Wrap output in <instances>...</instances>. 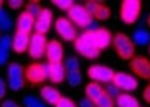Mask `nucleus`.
Wrapping results in <instances>:
<instances>
[{
	"label": "nucleus",
	"instance_id": "1",
	"mask_svg": "<svg viewBox=\"0 0 150 107\" xmlns=\"http://www.w3.org/2000/svg\"><path fill=\"white\" fill-rule=\"evenodd\" d=\"M111 46H113V49L117 51V55L122 60H132L134 58V51H136L134 42L125 34H122V32L115 34L113 35V41H111Z\"/></svg>",
	"mask_w": 150,
	"mask_h": 107
},
{
	"label": "nucleus",
	"instance_id": "2",
	"mask_svg": "<svg viewBox=\"0 0 150 107\" xmlns=\"http://www.w3.org/2000/svg\"><path fill=\"white\" fill-rule=\"evenodd\" d=\"M141 14V2L139 0H124L120 4V20L125 25H132L139 20Z\"/></svg>",
	"mask_w": 150,
	"mask_h": 107
},
{
	"label": "nucleus",
	"instance_id": "3",
	"mask_svg": "<svg viewBox=\"0 0 150 107\" xmlns=\"http://www.w3.org/2000/svg\"><path fill=\"white\" fill-rule=\"evenodd\" d=\"M67 18L74 27H80V28H85V30H88V27L94 23V18L87 13V9L81 4H74V7L67 13Z\"/></svg>",
	"mask_w": 150,
	"mask_h": 107
},
{
	"label": "nucleus",
	"instance_id": "4",
	"mask_svg": "<svg viewBox=\"0 0 150 107\" xmlns=\"http://www.w3.org/2000/svg\"><path fill=\"white\" fill-rule=\"evenodd\" d=\"M7 84L13 91H20L25 86V69L21 63H9L7 67Z\"/></svg>",
	"mask_w": 150,
	"mask_h": 107
},
{
	"label": "nucleus",
	"instance_id": "5",
	"mask_svg": "<svg viewBox=\"0 0 150 107\" xmlns=\"http://www.w3.org/2000/svg\"><path fill=\"white\" fill-rule=\"evenodd\" d=\"M55 30L60 35V39H64L67 42H74V41L78 39V28L69 21V18H64V16L62 18H57Z\"/></svg>",
	"mask_w": 150,
	"mask_h": 107
},
{
	"label": "nucleus",
	"instance_id": "6",
	"mask_svg": "<svg viewBox=\"0 0 150 107\" xmlns=\"http://www.w3.org/2000/svg\"><path fill=\"white\" fill-rule=\"evenodd\" d=\"M48 79V69L46 63H30L25 69V81L30 84H41Z\"/></svg>",
	"mask_w": 150,
	"mask_h": 107
},
{
	"label": "nucleus",
	"instance_id": "7",
	"mask_svg": "<svg viewBox=\"0 0 150 107\" xmlns=\"http://www.w3.org/2000/svg\"><path fill=\"white\" fill-rule=\"evenodd\" d=\"M83 35H85L99 51H103V49H106L108 46H111V41H113L111 32L106 30V28H99V30H94V32H85Z\"/></svg>",
	"mask_w": 150,
	"mask_h": 107
},
{
	"label": "nucleus",
	"instance_id": "8",
	"mask_svg": "<svg viewBox=\"0 0 150 107\" xmlns=\"http://www.w3.org/2000/svg\"><path fill=\"white\" fill-rule=\"evenodd\" d=\"M74 51L80 53V55L85 56V58H88V60H96V58H99V55H101V51H99L83 34L78 35V39L74 41Z\"/></svg>",
	"mask_w": 150,
	"mask_h": 107
},
{
	"label": "nucleus",
	"instance_id": "9",
	"mask_svg": "<svg viewBox=\"0 0 150 107\" xmlns=\"http://www.w3.org/2000/svg\"><path fill=\"white\" fill-rule=\"evenodd\" d=\"M87 76H88L90 81H94V83H104V84H110V83H113L115 72H113L110 67H106V65H92V67H88Z\"/></svg>",
	"mask_w": 150,
	"mask_h": 107
},
{
	"label": "nucleus",
	"instance_id": "10",
	"mask_svg": "<svg viewBox=\"0 0 150 107\" xmlns=\"http://www.w3.org/2000/svg\"><path fill=\"white\" fill-rule=\"evenodd\" d=\"M46 48H48V39H46V35H39V34L30 35L28 56H30L32 60H41V58L46 55Z\"/></svg>",
	"mask_w": 150,
	"mask_h": 107
},
{
	"label": "nucleus",
	"instance_id": "11",
	"mask_svg": "<svg viewBox=\"0 0 150 107\" xmlns=\"http://www.w3.org/2000/svg\"><path fill=\"white\" fill-rule=\"evenodd\" d=\"M83 7H85V9H87V13H88L94 20H97V21H106V20L111 16L110 7H108L106 4H103V2L88 0V2H85V4H83Z\"/></svg>",
	"mask_w": 150,
	"mask_h": 107
},
{
	"label": "nucleus",
	"instance_id": "12",
	"mask_svg": "<svg viewBox=\"0 0 150 107\" xmlns=\"http://www.w3.org/2000/svg\"><path fill=\"white\" fill-rule=\"evenodd\" d=\"M113 84L120 91H134L138 88V79L132 74H127V72H115Z\"/></svg>",
	"mask_w": 150,
	"mask_h": 107
},
{
	"label": "nucleus",
	"instance_id": "13",
	"mask_svg": "<svg viewBox=\"0 0 150 107\" xmlns=\"http://www.w3.org/2000/svg\"><path fill=\"white\" fill-rule=\"evenodd\" d=\"M51 23H53V13L50 9H41V13L37 14L35 18V23H34V30L35 34L39 35H46L51 28Z\"/></svg>",
	"mask_w": 150,
	"mask_h": 107
},
{
	"label": "nucleus",
	"instance_id": "14",
	"mask_svg": "<svg viewBox=\"0 0 150 107\" xmlns=\"http://www.w3.org/2000/svg\"><path fill=\"white\" fill-rule=\"evenodd\" d=\"M132 74L139 79H150V60L145 56H136L129 63Z\"/></svg>",
	"mask_w": 150,
	"mask_h": 107
},
{
	"label": "nucleus",
	"instance_id": "15",
	"mask_svg": "<svg viewBox=\"0 0 150 107\" xmlns=\"http://www.w3.org/2000/svg\"><path fill=\"white\" fill-rule=\"evenodd\" d=\"M44 56H46L48 63H62V58H64V48H62V42H60V41H50Z\"/></svg>",
	"mask_w": 150,
	"mask_h": 107
},
{
	"label": "nucleus",
	"instance_id": "16",
	"mask_svg": "<svg viewBox=\"0 0 150 107\" xmlns=\"http://www.w3.org/2000/svg\"><path fill=\"white\" fill-rule=\"evenodd\" d=\"M46 69H48V79L55 84L58 83H64L65 77H67V70H65V65L64 63H46Z\"/></svg>",
	"mask_w": 150,
	"mask_h": 107
},
{
	"label": "nucleus",
	"instance_id": "17",
	"mask_svg": "<svg viewBox=\"0 0 150 107\" xmlns=\"http://www.w3.org/2000/svg\"><path fill=\"white\" fill-rule=\"evenodd\" d=\"M60 98H62V95L55 86H42L41 88V100L46 105H57V102Z\"/></svg>",
	"mask_w": 150,
	"mask_h": 107
},
{
	"label": "nucleus",
	"instance_id": "18",
	"mask_svg": "<svg viewBox=\"0 0 150 107\" xmlns=\"http://www.w3.org/2000/svg\"><path fill=\"white\" fill-rule=\"evenodd\" d=\"M28 44H30V35L28 34L16 32L13 35V49H14V53L21 55V53L28 51Z\"/></svg>",
	"mask_w": 150,
	"mask_h": 107
},
{
	"label": "nucleus",
	"instance_id": "19",
	"mask_svg": "<svg viewBox=\"0 0 150 107\" xmlns=\"http://www.w3.org/2000/svg\"><path fill=\"white\" fill-rule=\"evenodd\" d=\"M34 23H35V18H32L30 14H27V13L23 11V13L18 16V20H16V28H18V32L30 35V32L34 30Z\"/></svg>",
	"mask_w": 150,
	"mask_h": 107
},
{
	"label": "nucleus",
	"instance_id": "20",
	"mask_svg": "<svg viewBox=\"0 0 150 107\" xmlns=\"http://www.w3.org/2000/svg\"><path fill=\"white\" fill-rule=\"evenodd\" d=\"M11 49H13V37L11 35H0V67L7 63Z\"/></svg>",
	"mask_w": 150,
	"mask_h": 107
},
{
	"label": "nucleus",
	"instance_id": "21",
	"mask_svg": "<svg viewBox=\"0 0 150 107\" xmlns=\"http://www.w3.org/2000/svg\"><path fill=\"white\" fill-rule=\"evenodd\" d=\"M103 93H104V88L101 86V83L90 81V83L85 86V98H88V100H92V102H96Z\"/></svg>",
	"mask_w": 150,
	"mask_h": 107
},
{
	"label": "nucleus",
	"instance_id": "22",
	"mask_svg": "<svg viewBox=\"0 0 150 107\" xmlns=\"http://www.w3.org/2000/svg\"><path fill=\"white\" fill-rule=\"evenodd\" d=\"M115 105H118V107H139V102L131 93H120L115 98Z\"/></svg>",
	"mask_w": 150,
	"mask_h": 107
},
{
	"label": "nucleus",
	"instance_id": "23",
	"mask_svg": "<svg viewBox=\"0 0 150 107\" xmlns=\"http://www.w3.org/2000/svg\"><path fill=\"white\" fill-rule=\"evenodd\" d=\"M132 42H134V46H148L150 44V32L143 27L138 28L132 34Z\"/></svg>",
	"mask_w": 150,
	"mask_h": 107
},
{
	"label": "nucleus",
	"instance_id": "24",
	"mask_svg": "<svg viewBox=\"0 0 150 107\" xmlns=\"http://www.w3.org/2000/svg\"><path fill=\"white\" fill-rule=\"evenodd\" d=\"M67 83H69V86H72V88H76V86H80L81 84V81H83V76H81V72L80 70H72V72H67Z\"/></svg>",
	"mask_w": 150,
	"mask_h": 107
},
{
	"label": "nucleus",
	"instance_id": "25",
	"mask_svg": "<svg viewBox=\"0 0 150 107\" xmlns=\"http://www.w3.org/2000/svg\"><path fill=\"white\" fill-rule=\"evenodd\" d=\"M13 28V20H11V16L2 9L0 11V30L2 32H9Z\"/></svg>",
	"mask_w": 150,
	"mask_h": 107
},
{
	"label": "nucleus",
	"instance_id": "26",
	"mask_svg": "<svg viewBox=\"0 0 150 107\" xmlns=\"http://www.w3.org/2000/svg\"><path fill=\"white\" fill-rule=\"evenodd\" d=\"M23 105H25V107H48L41 98H37V97H34V95L23 97Z\"/></svg>",
	"mask_w": 150,
	"mask_h": 107
},
{
	"label": "nucleus",
	"instance_id": "27",
	"mask_svg": "<svg viewBox=\"0 0 150 107\" xmlns=\"http://www.w3.org/2000/svg\"><path fill=\"white\" fill-rule=\"evenodd\" d=\"M41 4L39 2H35V0H30V2H27L25 4V13L27 14H30L32 18H37V14L41 13Z\"/></svg>",
	"mask_w": 150,
	"mask_h": 107
},
{
	"label": "nucleus",
	"instance_id": "28",
	"mask_svg": "<svg viewBox=\"0 0 150 107\" xmlns=\"http://www.w3.org/2000/svg\"><path fill=\"white\" fill-rule=\"evenodd\" d=\"M96 107H115V98L108 97V93H103L96 102H94Z\"/></svg>",
	"mask_w": 150,
	"mask_h": 107
},
{
	"label": "nucleus",
	"instance_id": "29",
	"mask_svg": "<svg viewBox=\"0 0 150 107\" xmlns=\"http://www.w3.org/2000/svg\"><path fill=\"white\" fill-rule=\"evenodd\" d=\"M65 70L67 72H72V70H80V60L76 58V56H69V58H65Z\"/></svg>",
	"mask_w": 150,
	"mask_h": 107
},
{
	"label": "nucleus",
	"instance_id": "30",
	"mask_svg": "<svg viewBox=\"0 0 150 107\" xmlns=\"http://www.w3.org/2000/svg\"><path fill=\"white\" fill-rule=\"evenodd\" d=\"M53 6L58 7V9H62V11H67L69 13L74 7V2H72V0H53Z\"/></svg>",
	"mask_w": 150,
	"mask_h": 107
},
{
	"label": "nucleus",
	"instance_id": "31",
	"mask_svg": "<svg viewBox=\"0 0 150 107\" xmlns=\"http://www.w3.org/2000/svg\"><path fill=\"white\" fill-rule=\"evenodd\" d=\"M104 93H108V97H111V98H117L118 95H120V90L113 84V83H110V84H106V88H104Z\"/></svg>",
	"mask_w": 150,
	"mask_h": 107
},
{
	"label": "nucleus",
	"instance_id": "32",
	"mask_svg": "<svg viewBox=\"0 0 150 107\" xmlns=\"http://www.w3.org/2000/svg\"><path fill=\"white\" fill-rule=\"evenodd\" d=\"M55 107H78V105L74 104V100H71V98H67V97H62V98L57 102Z\"/></svg>",
	"mask_w": 150,
	"mask_h": 107
},
{
	"label": "nucleus",
	"instance_id": "33",
	"mask_svg": "<svg viewBox=\"0 0 150 107\" xmlns=\"http://www.w3.org/2000/svg\"><path fill=\"white\" fill-rule=\"evenodd\" d=\"M6 93H7V83H6L2 77H0V100L6 97Z\"/></svg>",
	"mask_w": 150,
	"mask_h": 107
},
{
	"label": "nucleus",
	"instance_id": "34",
	"mask_svg": "<svg viewBox=\"0 0 150 107\" xmlns=\"http://www.w3.org/2000/svg\"><path fill=\"white\" fill-rule=\"evenodd\" d=\"M9 7L11 9H20V7H23V2L21 0H9Z\"/></svg>",
	"mask_w": 150,
	"mask_h": 107
},
{
	"label": "nucleus",
	"instance_id": "35",
	"mask_svg": "<svg viewBox=\"0 0 150 107\" xmlns=\"http://www.w3.org/2000/svg\"><path fill=\"white\" fill-rule=\"evenodd\" d=\"M80 107H94V102L88 100V98H83V100L80 102Z\"/></svg>",
	"mask_w": 150,
	"mask_h": 107
},
{
	"label": "nucleus",
	"instance_id": "36",
	"mask_svg": "<svg viewBox=\"0 0 150 107\" xmlns=\"http://www.w3.org/2000/svg\"><path fill=\"white\" fill-rule=\"evenodd\" d=\"M2 107H20L14 100H4L2 102Z\"/></svg>",
	"mask_w": 150,
	"mask_h": 107
},
{
	"label": "nucleus",
	"instance_id": "37",
	"mask_svg": "<svg viewBox=\"0 0 150 107\" xmlns=\"http://www.w3.org/2000/svg\"><path fill=\"white\" fill-rule=\"evenodd\" d=\"M143 98H145L146 104H150V84L145 88V91H143Z\"/></svg>",
	"mask_w": 150,
	"mask_h": 107
},
{
	"label": "nucleus",
	"instance_id": "38",
	"mask_svg": "<svg viewBox=\"0 0 150 107\" xmlns=\"http://www.w3.org/2000/svg\"><path fill=\"white\" fill-rule=\"evenodd\" d=\"M2 6H4V4H2V0H0V11H2Z\"/></svg>",
	"mask_w": 150,
	"mask_h": 107
},
{
	"label": "nucleus",
	"instance_id": "39",
	"mask_svg": "<svg viewBox=\"0 0 150 107\" xmlns=\"http://www.w3.org/2000/svg\"><path fill=\"white\" fill-rule=\"evenodd\" d=\"M146 23H148V25H150V16H148V21H146Z\"/></svg>",
	"mask_w": 150,
	"mask_h": 107
},
{
	"label": "nucleus",
	"instance_id": "40",
	"mask_svg": "<svg viewBox=\"0 0 150 107\" xmlns=\"http://www.w3.org/2000/svg\"><path fill=\"white\" fill-rule=\"evenodd\" d=\"M20 107H21V105H20Z\"/></svg>",
	"mask_w": 150,
	"mask_h": 107
},
{
	"label": "nucleus",
	"instance_id": "41",
	"mask_svg": "<svg viewBox=\"0 0 150 107\" xmlns=\"http://www.w3.org/2000/svg\"><path fill=\"white\" fill-rule=\"evenodd\" d=\"M148 51H150V49H148Z\"/></svg>",
	"mask_w": 150,
	"mask_h": 107
}]
</instances>
